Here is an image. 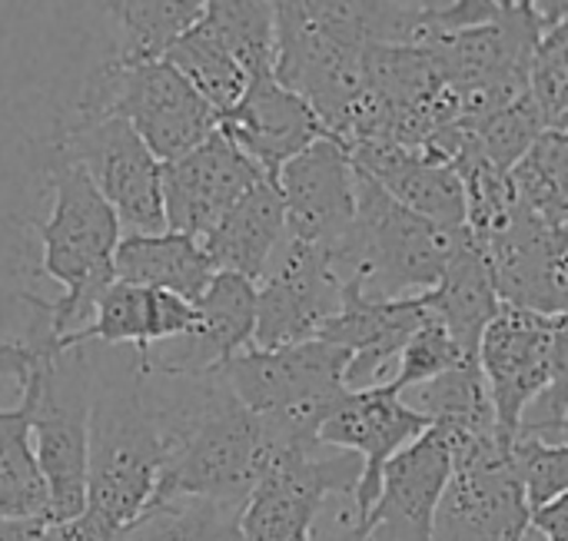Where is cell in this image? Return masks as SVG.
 I'll list each match as a JSON object with an SVG mask.
<instances>
[{"label":"cell","instance_id":"cell-23","mask_svg":"<svg viewBox=\"0 0 568 541\" xmlns=\"http://www.w3.org/2000/svg\"><path fill=\"white\" fill-rule=\"evenodd\" d=\"M349 156L403 206L443 226H466V186L459 173L436 160L433 153H426L423 146L359 143L349 146Z\"/></svg>","mask_w":568,"mask_h":541},{"label":"cell","instance_id":"cell-28","mask_svg":"<svg viewBox=\"0 0 568 541\" xmlns=\"http://www.w3.org/2000/svg\"><path fill=\"white\" fill-rule=\"evenodd\" d=\"M50 489L40 472L30 412L0 409V522H47Z\"/></svg>","mask_w":568,"mask_h":541},{"label":"cell","instance_id":"cell-6","mask_svg":"<svg viewBox=\"0 0 568 541\" xmlns=\"http://www.w3.org/2000/svg\"><path fill=\"white\" fill-rule=\"evenodd\" d=\"M280 456L270 426L236 399L223 372H210L203 396L160 472L150 509L173 499L246 506L250 492Z\"/></svg>","mask_w":568,"mask_h":541},{"label":"cell","instance_id":"cell-35","mask_svg":"<svg viewBox=\"0 0 568 541\" xmlns=\"http://www.w3.org/2000/svg\"><path fill=\"white\" fill-rule=\"evenodd\" d=\"M529 96L549 126L568 113V17L546 27L539 37L529 70Z\"/></svg>","mask_w":568,"mask_h":541},{"label":"cell","instance_id":"cell-5","mask_svg":"<svg viewBox=\"0 0 568 541\" xmlns=\"http://www.w3.org/2000/svg\"><path fill=\"white\" fill-rule=\"evenodd\" d=\"M50 216L37 226L43 243V273L63 286V296L47 303L53 333L70 336L93 319L97 299L116 279L113 253L123 239V223L90 173L67 153L50 146Z\"/></svg>","mask_w":568,"mask_h":541},{"label":"cell","instance_id":"cell-22","mask_svg":"<svg viewBox=\"0 0 568 541\" xmlns=\"http://www.w3.org/2000/svg\"><path fill=\"white\" fill-rule=\"evenodd\" d=\"M200 313L196 303L150 286H133L113 279L97 299L93 319L63 336V346H133L136 353H150L153 343L183 339L196 329Z\"/></svg>","mask_w":568,"mask_h":541},{"label":"cell","instance_id":"cell-18","mask_svg":"<svg viewBox=\"0 0 568 541\" xmlns=\"http://www.w3.org/2000/svg\"><path fill=\"white\" fill-rule=\"evenodd\" d=\"M499 296L506 306L532 309L542 316H568V229L539 220L526 203L519 216L489 243Z\"/></svg>","mask_w":568,"mask_h":541},{"label":"cell","instance_id":"cell-34","mask_svg":"<svg viewBox=\"0 0 568 541\" xmlns=\"http://www.w3.org/2000/svg\"><path fill=\"white\" fill-rule=\"evenodd\" d=\"M463 359H479L463 353V346L453 339V333L429 313V319L409 336V343L403 346L399 359H396V372L393 379H386V386L399 396H406L416 386L433 382L436 376L449 372L453 366H459Z\"/></svg>","mask_w":568,"mask_h":541},{"label":"cell","instance_id":"cell-20","mask_svg":"<svg viewBox=\"0 0 568 541\" xmlns=\"http://www.w3.org/2000/svg\"><path fill=\"white\" fill-rule=\"evenodd\" d=\"M200 323L190 336L166 353H136L156 372L166 376H206L220 372L233 356L253 346L256 339V283L240 273H223L210 279L206 293L196 299Z\"/></svg>","mask_w":568,"mask_h":541},{"label":"cell","instance_id":"cell-1","mask_svg":"<svg viewBox=\"0 0 568 541\" xmlns=\"http://www.w3.org/2000/svg\"><path fill=\"white\" fill-rule=\"evenodd\" d=\"M33 316L20 339L0 343V379L20 386V406L30 412V436L40 472L50 489L47 522L80 519L87 509L90 412L97 369L87 346H63L53 333L43 299L27 296Z\"/></svg>","mask_w":568,"mask_h":541},{"label":"cell","instance_id":"cell-8","mask_svg":"<svg viewBox=\"0 0 568 541\" xmlns=\"http://www.w3.org/2000/svg\"><path fill=\"white\" fill-rule=\"evenodd\" d=\"M80 113L123 116L156 153L176 160L220 130V110L166 60H110L87 83Z\"/></svg>","mask_w":568,"mask_h":541},{"label":"cell","instance_id":"cell-40","mask_svg":"<svg viewBox=\"0 0 568 541\" xmlns=\"http://www.w3.org/2000/svg\"><path fill=\"white\" fill-rule=\"evenodd\" d=\"M542 442H552V446H568V409H566V416H562V422L542 439Z\"/></svg>","mask_w":568,"mask_h":541},{"label":"cell","instance_id":"cell-16","mask_svg":"<svg viewBox=\"0 0 568 541\" xmlns=\"http://www.w3.org/2000/svg\"><path fill=\"white\" fill-rule=\"evenodd\" d=\"M266 173L223 133L163 163L166 229L203 239Z\"/></svg>","mask_w":568,"mask_h":541},{"label":"cell","instance_id":"cell-2","mask_svg":"<svg viewBox=\"0 0 568 541\" xmlns=\"http://www.w3.org/2000/svg\"><path fill=\"white\" fill-rule=\"evenodd\" d=\"M276 63L273 73L313 103L329 136H343L356 116L366 50L373 43H409L416 7L396 0H273Z\"/></svg>","mask_w":568,"mask_h":541},{"label":"cell","instance_id":"cell-32","mask_svg":"<svg viewBox=\"0 0 568 541\" xmlns=\"http://www.w3.org/2000/svg\"><path fill=\"white\" fill-rule=\"evenodd\" d=\"M203 23L230 47L250 76L270 73L276 63V10L273 0H206Z\"/></svg>","mask_w":568,"mask_h":541},{"label":"cell","instance_id":"cell-33","mask_svg":"<svg viewBox=\"0 0 568 541\" xmlns=\"http://www.w3.org/2000/svg\"><path fill=\"white\" fill-rule=\"evenodd\" d=\"M523 203L546 223L568 229V130L549 126L513 166Z\"/></svg>","mask_w":568,"mask_h":541},{"label":"cell","instance_id":"cell-19","mask_svg":"<svg viewBox=\"0 0 568 541\" xmlns=\"http://www.w3.org/2000/svg\"><path fill=\"white\" fill-rule=\"evenodd\" d=\"M220 130L266 173L276 176L293 156L329 136L306 96L286 86L273 70L246 83L243 96L223 113Z\"/></svg>","mask_w":568,"mask_h":541},{"label":"cell","instance_id":"cell-26","mask_svg":"<svg viewBox=\"0 0 568 541\" xmlns=\"http://www.w3.org/2000/svg\"><path fill=\"white\" fill-rule=\"evenodd\" d=\"M113 273L123 283L166 289L196 303L206 293L210 279L216 276V266L196 236L163 229V233H126L113 253Z\"/></svg>","mask_w":568,"mask_h":541},{"label":"cell","instance_id":"cell-9","mask_svg":"<svg viewBox=\"0 0 568 541\" xmlns=\"http://www.w3.org/2000/svg\"><path fill=\"white\" fill-rule=\"evenodd\" d=\"M453 479L436 512L433 541H526L532 509L516 466V439L449 436Z\"/></svg>","mask_w":568,"mask_h":541},{"label":"cell","instance_id":"cell-30","mask_svg":"<svg viewBox=\"0 0 568 541\" xmlns=\"http://www.w3.org/2000/svg\"><path fill=\"white\" fill-rule=\"evenodd\" d=\"M163 57L220 110V116L243 96L246 83L253 80L230 53V47L203 23V17L186 33H180Z\"/></svg>","mask_w":568,"mask_h":541},{"label":"cell","instance_id":"cell-38","mask_svg":"<svg viewBox=\"0 0 568 541\" xmlns=\"http://www.w3.org/2000/svg\"><path fill=\"white\" fill-rule=\"evenodd\" d=\"M0 541H57L50 522H0Z\"/></svg>","mask_w":568,"mask_h":541},{"label":"cell","instance_id":"cell-4","mask_svg":"<svg viewBox=\"0 0 568 541\" xmlns=\"http://www.w3.org/2000/svg\"><path fill=\"white\" fill-rule=\"evenodd\" d=\"M466 226H443L356 166V223L343 246L329 249L346 289L373 299H406L436 289Z\"/></svg>","mask_w":568,"mask_h":541},{"label":"cell","instance_id":"cell-41","mask_svg":"<svg viewBox=\"0 0 568 541\" xmlns=\"http://www.w3.org/2000/svg\"><path fill=\"white\" fill-rule=\"evenodd\" d=\"M556 126H566V130H568V113L562 116V120H559V123H556Z\"/></svg>","mask_w":568,"mask_h":541},{"label":"cell","instance_id":"cell-12","mask_svg":"<svg viewBox=\"0 0 568 541\" xmlns=\"http://www.w3.org/2000/svg\"><path fill=\"white\" fill-rule=\"evenodd\" d=\"M346 283L329 249L286 236L256 286V339L260 349L320 339L323 326L343 309Z\"/></svg>","mask_w":568,"mask_h":541},{"label":"cell","instance_id":"cell-10","mask_svg":"<svg viewBox=\"0 0 568 541\" xmlns=\"http://www.w3.org/2000/svg\"><path fill=\"white\" fill-rule=\"evenodd\" d=\"M53 150L77 160L130 233H163V163L146 140L110 113H80L60 130Z\"/></svg>","mask_w":568,"mask_h":541},{"label":"cell","instance_id":"cell-7","mask_svg":"<svg viewBox=\"0 0 568 541\" xmlns=\"http://www.w3.org/2000/svg\"><path fill=\"white\" fill-rule=\"evenodd\" d=\"M346 366L349 349L326 339H306L280 349L250 346L220 372L236 399L270 426L286 456L323 446L320 426L349 389Z\"/></svg>","mask_w":568,"mask_h":541},{"label":"cell","instance_id":"cell-11","mask_svg":"<svg viewBox=\"0 0 568 541\" xmlns=\"http://www.w3.org/2000/svg\"><path fill=\"white\" fill-rule=\"evenodd\" d=\"M363 476L359 456L333 446L280 456L250 492L243 541H313L316 519L333 496H353Z\"/></svg>","mask_w":568,"mask_h":541},{"label":"cell","instance_id":"cell-21","mask_svg":"<svg viewBox=\"0 0 568 541\" xmlns=\"http://www.w3.org/2000/svg\"><path fill=\"white\" fill-rule=\"evenodd\" d=\"M426 319H429L426 296L373 299V296L346 289L343 309L323 326L320 339L349 349L346 386L369 389V386H379V376L386 372L389 363L396 366L403 346Z\"/></svg>","mask_w":568,"mask_h":541},{"label":"cell","instance_id":"cell-27","mask_svg":"<svg viewBox=\"0 0 568 541\" xmlns=\"http://www.w3.org/2000/svg\"><path fill=\"white\" fill-rule=\"evenodd\" d=\"M416 412H423L446 436H493L503 432L489 399V386L479 359H463L449 372L403 396Z\"/></svg>","mask_w":568,"mask_h":541},{"label":"cell","instance_id":"cell-24","mask_svg":"<svg viewBox=\"0 0 568 541\" xmlns=\"http://www.w3.org/2000/svg\"><path fill=\"white\" fill-rule=\"evenodd\" d=\"M286 206L273 176H263L200 243L216 269L260 283L286 243Z\"/></svg>","mask_w":568,"mask_h":541},{"label":"cell","instance_id":"cell-3","mask_svg":"<svg viewBox=\"0 0 568 541\" xmlns=\"http://www.w3.org/2000/svg\"><path fill=\"white\" fill-rule=\"evenodd\" d=\"M176 449L153 376L136 363L123 382L97 386L90 412L87 509L77 529L90 541L120 535L150 509L163 466Z\"/></svg>","mask_w":568,"mask_h":541},{"label":"cell","instance_id":"cell-13","mask_svg":"<svg viewBox=\"0 0 568 541\" xmlns=\"http://www.w3.org/2000/svg\"><path fill=\"white\" fill-rule=\"evenodd\" d=\"M433 422L416 412L399 392H393L386 382L369 389H346L343 399L333 406L326 422L320 426V442L333 449H346L359 456L363 476L353 492V525L366 522L373 512L379 492H383V469L386 462L416 442Z\"/></svg>","mask_w":568,"mask_h":541},{"label":"cell","instance_id":"cell-31","mask_svg":"<svg viewBox=\"0 0 568 541\" xmlns=\"http://www.w3.org/2000/svg\"><path fill=\"white\" fill-rule=\"evenodd\" d=\"M243 506L213 499H173L146 509L120 541H243Z\"/></svg>","mask_w":568,"mask_h":541},{"label":"cell","instance_id":"cell-15","mask_svg":"<svg viewBox=\"0 0 568 541\" xmlns=\"http://www.w3.org/2000/svg\"><path fill=\"white\" fill-rule=\"evenodd\" d=\"M559 316L503 306L479 343V366L489 386L503 436L519 439V426L532 399L549 386L552 339Z\"/></svg>","mask_w":568,"mask_h":541},{"label":"cell","instance_id":"cell-39","mask_svg":"<svg viewBox=\"0 0 568 541\" xmlns=\"http://www.w3.org/2000/svg\"><path fill=\"white\" fill-rule=\"evenodd\" d=\"M532 10H536L539 23H542V30H546V27H552V23L566 20L568 0H532Z\"/></svg>","mask_w":568,"mask_h":541},{"label":"cell","instance_id":"cell-17","mask_svg":"<svg viewBox=\"0 0 568 541\" xmlns=\"http://www.w3.org/2000/svg\"><path fill=\"white\" fill-rule=\"evenodd\" d=\"M293 239L336 249L356 223V163L336 136H320L276 176Z\"/></svg>","mask_w":568,"mask_h":541},{"label":"cell","instance_id":"cell-36","mask_svg":"<svg viewBox=\"0 0 568 541\" xmlns=\"http://www.w3.org/2000/svg\"><path fill=\"white\" fill-rule=\"evenodd\" d=\"M516 466L526 486L529 509H539L568 492V446H552V442L519 436Z\"/></svg>","mask_w":568,"mask_h":541},{"label":"cell","instance_id":"cell-29","mask_svg":"<svg viewBox=\"0 0 568 541\" xmlns=\"http://www.w3.org/2000/svg\"><path fill=\"white\" fill-rule=\"evenodd\" d=\"M116 23V60H156L206 10V0H97Z\"/></svg>","mask_w":568,"mask_h":541},{"label":"cell","instance_id":"cell-37","mask_svg":"<svg viewBox=\"0 0 568 541\" xmlns=\"http://www.w3.org/2000/svg\"><path fill=\"white\" fill-rule=\"evenodd\" d=\"M568 409V316H559L556 339H552V372L549 386L532 399V406L523 416L519 436L526 439H546L566 416Z\"/></svg>","mask_w":568,"mask_h":541},{"label":"cell","instance_id":"cell-14","mask_svg":"<svg viewBox=\"0 0 568 541\" xmlns=\"http://www.w3.org/2000/svg\"><path fill=\"white\" fill-rule=\"evenodd\" d=\"M449 479V436L439 426H429L416 442H409L386 462L383 492L373 512L339 541H433L436 512Z\"/></svg>","mask_w":568,"mask_h":541},{"label":"cell","instance_id":"cell-25","mask_svg":"<svg viewBox=\"0 0 568 541\" xmlns=\"http://www.w3.org/2000/svg\"><path fill=\"white\" fill-rule=\"evenodd\" d=\"M429 313L453 333V339L463 346V353L479 356V343L486 326L499 316V309L506 306L489 266L486 249L473 239V233L466 229L459 249L453 253L443 279L436 283V289L423 293Z\"/></svg>","mask_w":568,"mask_h":541}]
</instances>
